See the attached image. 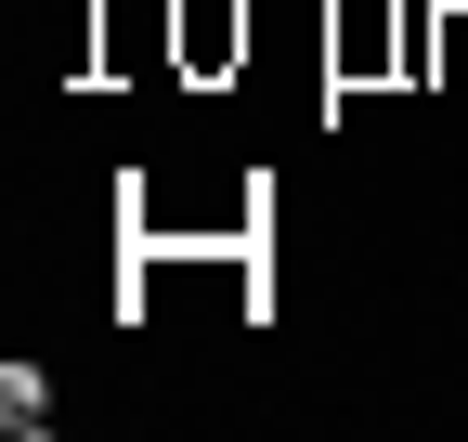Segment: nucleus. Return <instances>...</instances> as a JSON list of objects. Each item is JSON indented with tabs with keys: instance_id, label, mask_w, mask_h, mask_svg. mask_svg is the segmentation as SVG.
<instances>
[{
	"instance_id": "nucleus-1",
	"label": "nucleus",
	"mask_w": 468,
	"mask_h": 442,
	"mask_svg": "<svg viewBox=\"0 0 468 442\" xmlns=\"http://www.w3.org/2000/svg\"><path fill=\"white\" fill-rule=\"evenodd\" d=\"M0 429H14V442H39V429H52V364H27V352L0 364Z\"/></svg>"
},
{
	"instance_id": "nucleus-2",
	"label": "nucleus",
	"mask_w": 468,
	"mask_h": 442,
	"mask_svg": "<svg viewBox=\"0 0 468 442\" xmlns=\"http://www.w3.org/2000/svg\"><path fill=\"white\" fill-rule=\"evenodd\" d=\"M221 52H248V14H221V0H196V14H183V66H221Z\"/></svg>"
}]
</instances>
